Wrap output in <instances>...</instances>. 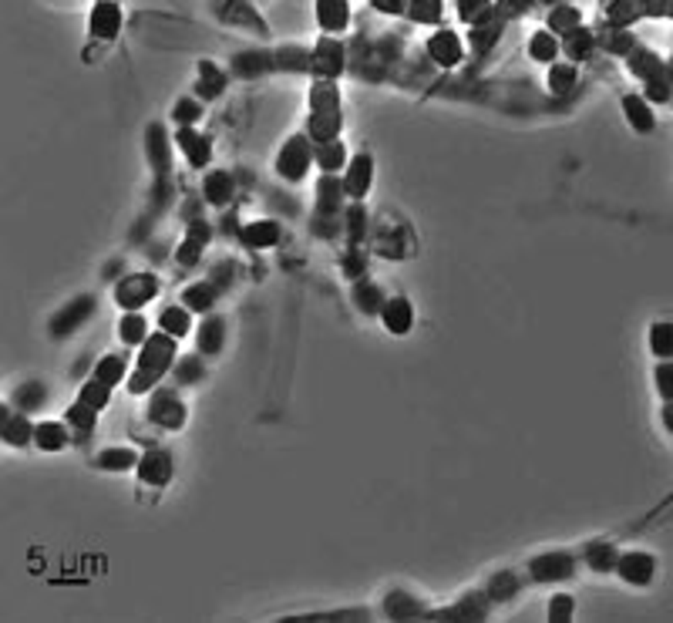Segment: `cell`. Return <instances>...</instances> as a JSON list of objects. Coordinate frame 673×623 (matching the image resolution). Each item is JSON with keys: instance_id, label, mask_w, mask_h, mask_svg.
I'll use <instances>...</instances> for the list:
<instances>
[{"instance_id": "ffe728a7", "label": "cell", "mask_w": 673, "mask_h": 623, "mask_svg": "<svg viewBox=\"0 0 673 623\" xmlns=\"http://www.w3.org/2000/svg\"><path fill=\"white\" fill-rule=\"evenodd\" d=\"M34 438H38V445H41L44 451H54V448L65 445V428L54 424V422H44L41 428H34Z\"/></svg>"}, {"instance_id": "f35d334b", "label": "cell", "mask_w": 673, "mask_h": 623, "mask_svg": "<svg viewBox=\"0 0 673 623\" xmlns=\"http://www.w3.org/2000/svg\"><path fill=\"white\" fill-rule=\"evenodd\" d=\"M569 613H572V600L569 597H556L552 606H549V620H569Z\"/></svg>"}, {"instance_id": "8fae6325", "label": "cell", "mask_w": 673, "mask_h": 623, "mask_svg": "<svg viewBox=\"0 0 673 623\" xmlns=\"http://www.w3.org/2000/svg\"><path fill=\"white\" fill-rule=\"evenodd\" d=\"M280 240V229L276 223H253L242 229V243L253 246V249H263V246H273Z\"/></svg>"}, {"instance_id": "7a4b0ae2", "label": "cell", "mask_w": 673, "mask_h": 623, "mask_svg": "<svg viewBox=\"0 0 673 623\" xmlns=\"http://www.w3.org/2000/svg\"><path fill=\"white\" fill-rule=\"evenodd\" d=\"M155 297V276L149 273H138V276H128L122 287H118V304L122 307H142V304H149Z\"/></svg>"}, {"instance_id": "681fc988", "label": "cell", "mask_w": 673, "mask_h": 623, "mask_svg": "<svg viewBox=\"0 0 673 623\" xmlns=\"http://www.w3.org/2000/svg\"><path fill=\"white\" fill-rule=\"evenodd\" d=\"M667 422H670V424H673V408H670V411H667Z\"/></svg>"}, {"instance_id": "4316f807", "label": "cell", "mask_w": 673, "mask_h": 623, "mask_svg": "<svg viewBox=\"0 0 673 623\" xmlns=\"http://www.w3.org/2000/svg\"><path fill=\"white\" fill-rule=\"evenodd\" d=\"M27 435H31V424L24 422V418H3V438L10 445H24Z\"/></svg>"}, {"instance_id": "e0dca14e", "label": "cell", "mask_w": 673, "mask_h": 623, "mask_svg": "<svg viewBox=\"0 0 673 623\" xmlns=\"http://www.w3.org/2000/svg\"><path fill=\"white\" fill-rule=\"evenodd\" d=\"M219 347H222V320H206L202 324V331H199V351L202 354H216Z\"/></svg>"}, {"instance_id": "ba28073f", "label": "cell", "mask_w": 673, "mask_h": 623, "mask_svg": "<svg viewBox=\"0 0 673 623\" xmlns=\"http://www.w3.org/2000/svg\"><path fill=\"white\" fill-rule=\"evenodd\" d=\"M370 185V158L367 156H357L350 162V172H347V182H344V192L354 196V199H360L364 192H367Z\"/></svg>"}, {"instance_id": "83f0119b", "label": "cell", "mask_w": 673, "mask_h": 623, "mask_svg": "<svg viewBox=\"0 0 673 623\" xmlns=\"http://www.w3.org/2000/svg\"><path fill=\"white\" fill-rule=\"evenodd\" d=\"M145 337V320L138 317V313H128L125 320H122V340L125 344H138Z\"/></svg>"}, {"instance_id": "7402d4cb", "label": "cell", "mask_w": 673, "mask_h": 623, "mask_svg": "<svg viewBox=\"0 0 673 623\" xmlns=\"http://www.w3.org/2000/svg\"><path fill=\"white\" fill-rule=\"evenodd\" d=\"M213 297H216V287H213V283L189 287L185 290V307H189V310H209V307H213Z\"/></svg>"}, {"instance_id": "277c9868", "label": "cell", "mask_w": 673, "mask_h": 623, "mask_svg": "<svg viewBox=\"0 0 673 623\" xmlns=\"http://www.w3.org/2000/svg\"><path fill=\"white\" fill-rule=\"evenodd\" d=\"M91 310H94V300H91V297H78L74 304H67L65 310H61V313H58V317H54V324H51V331H54V334H58V337L71 334V331H74V327H78L81 320H88V313H91Z\"/></svg>"}, {"instance_id": "1f68e13d", "label": "cell", "mask_w": 673, "mask_h": 623, "mask_svg": "<svg viewBox=\"0 0 673 623\" xmlns=\"http://www.w3.org/2000/svg\"><path fill=\"white\" fill-rule=\"evenodd\" d=\"M626 112H630V118H633V125H636V128H650V125H653L650 112L643 108V101H640V98H626Z\"/></svg>"}, {"instance_id": "f1b7e54d", "label": "cell", "mask_w": 673, "mask_h": 623, "mask_svg": "<svg viewBox=\"0 0 673 623\" xmlns=\"http://www.w3.org/2000/svg\"><path fill=\"white\" fill-rule=\"evenodd\" d=\"M101 468H131L135 465V451H125V448H115V451H105L98 458Z\"/></svg>"}, {"instance_id": "8992f818", "label": "cell", "mask_w": 673, "mask_h": 623, "mask_svg": "<svg viewBox=\"0 0 673 623\" xmlns=\"http://www.w3.org/2000/svg\"><path fill=\"white\" fill-rule=\"evenodd\" d=\"M152 422L155 424H162V428H178L182 424V418H185V411H182V404L175 398H169V394H155L152 401Z\"/></svg>"}, {"instance_id": "e575fe53", "label": "cell", "mask_w": 673, "mask_h": 623, "mask_svg": "<svg viewBox=\"0 0 673 623\" xmlns=\"http://www.w3.org/2000/svg\"><path fill=\"white\" fill-rule=\"evenodd\" d=\"M340 162H344V149H340L337 142H326L324 149H320V165H324V169H337Z\"/></svg>"}, {"instance_id": "30bf717a", "label": "cell", "mask_w": 673, "mask_h": 623, "mask_svg": "<svg viewBox=\"0 0 673 623\" xmlns=\"http://www.w3.org/2000/svg\"><path fill=\"white\" fill-rule=\"evenodd\" d=\"M384 324H388V331L391 334H408L411 331V307H408V300H391L388 307H384Z\"/></svg>"}, {"instance_id": "7bdbcfd3", "label": "cell", "mask_w": 673, "mask_h": 623, "mask_svg": "<svg viewBox=\"0 0 673 623\" xmlns=\"http://www.w3.org/2000/svg\"><path fill=\"white\" fill-rule=\"evenodd\" d=\"M178 381H185V384H189V381H199V360L196 357L178 364Z\"/></svg>"}, {"instance_id": "ee69618b", "label": "cell", "mask_w": 673, "mask_h": 623, "mask_svg": "<svg viewBox=\"0 0 673 623\" xmlns=\"http://www.w3.org/2000/svg\"><path fill=\"white\" fill-rule=\"evenodd\" d=\"M481 10H485V0H461V14H465L468 21H475Z\"/></svg>"}, {"instance_id": "7dc6e473", "label": "cell", "mask_w": 673, "mask_h": 623, "mask_svg": "<svg viewBox=\"0 0 673 623\" xmlns=\"http://www.w3.org/2000/svg\"><path fill=\"white\" fill-rule=\"evenodd\" d=\"M263 65H266V58H239L236 61L239 71H256V67H263Z\"/></svg>"}, {"instance_id": "d590c367", "label": "cell", "mask_w": 673, "mask_h": 623, "mask_svg": "<svg viewBox=\"0 0 673 623\" xmlns=\"http://www.w3.org/2000/svg\"><path fill=\"white\" fill-rule=\"evenodd\" d=\"M653 351L656 354H673V327H656L653 331Z\"/></svg>"}, {"instance_id": "f546056e", "label": "cell", "mask_w": 673, "mask_h": 623, "mask_svg": "<svg viewBox=\"0 0 673 623\" xmlns=\"http://www.w3.org/2000/svg\"><path fill=\"white\" fill-rule=\"evenodd\" d=\"M357 304H360V310L377 313V307H381V290L370 287V283H360L357 287Z\"/></svg>"}, {"instance_id": "d6986e66", "label": "cell", "mask_w": 673, "mask_h": 623, "mask_svg": "<svg viewBox=\"0 0 673 623\" xmlns=\"http://www.w3.org/2000/svg\"><path fill=\"white\" fill-rule=\"evenodd\" d=\"M178 145L189 152V158H192V165H206V158H209V145L199 138L196 132H189V128H182L178 132Z\"/></svg>"}, {"instance_id": "d6a6232c", "label": "cell", "mask_w": 673, "mask_h": 623, "mask_svg": "<svg viewBox=\"0 0 673 623\" xmlns=\"http://www.w3.org/2000/svg\"><path fill=\"white\" fill-rule=\"evenodd\" d=\"M529 47H532V58H535V61H549V58L556 54V44H552V38H549V34H535Z\"/></svg>"}, {"instance_id": "d4e9b609", "label": "cell", "mask_w": 673, "mask_h": 623, "mask_svg": "<svg viewBox=\"0 0 673 623\" xmlns=\"http://www.w3.org/2000/svg\"><path fill=\"white\" fill-rule=\"evenodd\" d=\"M44 398H47V394H44L41 384H27V388L17 391V398H14V401H17V408H21V411H38V408L44 404Z\"/></svg>"}, {"instance_id": "603a6c76", "label": "cell", "mask_w": 673, "mask_h": 623, "mask_svg": "<svg viewBox=\"0 0 673 623\" xmlns=\"http://www.w3.org/2000/svg\"><path fill=\"white\" fill-rule=\"evenodd\" d=\"M122 374H125V360H122V357H105V360H98V367H94V378L105 381V384L122 381Z\"/></svg>"}, {"instance_id": "60d3db41", "label": "cell", "mask_w": 673, "mask_h": 623, "mask_svg": "<svg viewBox=\"0 0 673 623\" xmlns=\"http://www.w3.org/2000/svg\"><path fill=\"white\" fill-rule=\"evenodd\" d=\"M388 613H421V606L417 603H411V600H404L401 603V597H391V603H388Z\"/></svg>"}, {"instance_id": "4dcf8cb0", "label": "cell", "mask_w": 673, "mask_h": 623, "mask_svg": "<svg viewBox=\"0 0 673 623\" xmlns=\"http://www.w3.org/2000/svg\"><path fill=\"white\" fill-rule=\"evenodd\" d=\"M94 411L98 408H91V404H85V401H78V408H71V424H78V428H85V431H91L94 428Z\"/></svg>"}, {"instance_id": "74e56055", "label": "cell", "mask_w": 673, "mask_h": 623, "mask_svg": "<svg viewBox=\"0 0 673 623\" xmlns=\"http://www.w3.org/2000/svg\"><path fill=\"white\" fill-rule=\"evenodd\" d=\"M202 91L206 94H216V91H222V74L219 71H213V65H202Z\"/></svg>"}, {"instance_id": "5bb4252c", "label": "cell", "mask_w": 673, "mask_h": 623, "mask_svg": "<svg viewBox=\"0 0 673 623\" xmlns=\"http://www.w3.org/2000/svg\"><path fill=\"white\" fill-rule=\"evenodd\" d=\"M229 196H233V178L226 176V172L206 176V199L222 206V202H229Z\"/></svg>"}, {"instance_id": "44dd1931", "label": "cell", "mask_w": 673, "mask_h": 623, "mask_svg": "<svg viewBox=\"0 0 673 623\" xmlns=\"http://www.w3.org/2000/svg\"><path fill=\"white\" fill-rule=\"evenodd\" d=\"M189 310H182V307H172V310H165L162 313V331L165 334H172V337H182V334H189Z\"/></svg>"}, {"instance_id": "cb8c5ba5", "label": "cell", "mask_w": 673, "mask_h": 623, "mask_svg": "<svg viewBox=\"0 0 673 623\" xmlns=\"http://www.w3.org/2000/svg\"><path fill=\"white\" fill-rule=\"evenodd\" d=\"M108 394H111V384H105V381H91V384H85V391H81V401L85 404H91V408H105L108 404Z\"/></svg>"}, {"instance_id": "b9f144b4", "label": "cell", "mask_w": 673, "mask_h": 623, "mask_svg": "<svg viewBox=\"0 0 673 623\" xmlns=\"http://www.w3.org/2000/svg\"><path fill=\"white\" fill-rule=\"evenodd\" d=\"M175 118H178V122H196V118H199V105H196V101H178Z\"/></svg>"}, {"instance_id": "2e32d148", "label": "cell", "mask_w": 673, "mask_h": 623, "mask_svg": "<svg viewBox=\"0 0 673 623\" xmlns=\"http://www.w3.org/2000/svg\"><path fill=\"white\" fill-rule=\"evenodd\" d=\"M620 573L626 579H633V583H647L653 573V563H650V556H626V559H620Z\"/></svg>"}, {"instance_id": "ac0fdd59", "label": "cell", "mask_w": 673, "mask_h": 623, "mask_svg": "<svg viewBox=\"0 0 673 623\" xmlns=\"http://www.w3.org/2000/svg\"><path fill=\"white\" fill-rule=\"evenodd\" d=\"M206 236H209V229L202 223L192 226V236L185 240V246L178 249V263H196L199 253H202V246H206Z\"/></svg>"}, {"instance_id": "c3c4849f", "label": "cell", "mask_w": 673, "mask_h": 623, "mask_svg": "<svg viewBox=\"0 0 673 623\" xmlns=\"http://www.w3.org/2000/svg\"><path fill=\"white\" fill-rule=\"evenodd\" d=\"M381 10H404V0H374Z\"/></svg>"}, {"instance_id": "836d02e7", "label": "cell", "mask_w": 673, "mask_h": 623, "mask_svg": "<svg viewBox=\"0 0 673 623\" xmlns=\"http://www.w3.org/2000/svg\"><path fill=\"white\" fill-rule=\"evenodd\" d=\"M317 189H320V209H324V206H326V209H333L337 199H340V185H337L333 178H320V185H317Z\"/></svg>"}, {"instance_id": "ab89813d", "label": "cell", "mask_w": 673, "mask_h": 623, "mask_svg": "<svg viewBox=\"0 0 673 623\" xmlns=\"http://www.w3.org/2000/svg\"><path fill=\"white\" fill-rule=\"evenodd\" d=\"M572 85V67H556L552 71V91H569Z\"/></svg>"}, {"instance_id": "8d00e7d4", "label": "cell", "mask_w": 673, "mask_h": 623, "mask_svg": "<svg viewBox=\"0 0 673 623\" xmlns=\"http://www.w3.org/2000/svg\"><path fill=\"white\" fill-rule=\"evenodd\" d=\"M438 14H441L438 0H414V17L417 21H438Z\"/></svg>"}, {"instance_id": "5b68a950", "label": "cell", "mask_w": 673, "mask_h": 623, "mask_svg": "<svg viewBox=\"0 0 673 623\" xmlns=\"http://www.w3.org/2000/svg\"><path fill=\"white\" fill-rule=\"evenodd\" d=\"M138 475H142V482H149V485H165V482H169V475H172V462H169V455H165V451H152V455H145V458L138 462Z\"/></svg>"}, {"instance_id": "484cf974", "label": "cell", "mask_w": 673, "mask_h": 623, "mask_svg": "<svg viewBox=\"0 0 673 623\" xmlns=\"http://www.w3.org/2000/svg\"><path fill=\"white\" fill-rule=\"evenodd\" d=\"M317 61L324 67L326 74H337L340 71V47L333 44V41H324V44L317 47Z\"/></svg>"}, {"instance_id": "bcb514c9", "label": "cell", "mask_w": 673, "mask_h": 623, "mask_svg": "<svg viewBox=\"0 0 673 623\" xmlns=\"http://www.w3.org/2000/svg\"><path fill=\"white\" fill-rule=\"evenodd\" d=\"M350 233H354V240H360V229H364V213H360V209H354V213H350Z\"/></svg>"}, {"instance_id": "f6af8a7d", "label": "cell", "mask_w": 673, "mask_h": 623, "mask_svg": "<svg viewBox=\"0 0 673 623\" xmlns=\"http://www.w3.org/2000/svg\"><path fill=\"white\" fill-rule=\"evenodd\" d=\"M660 388H663V394L667 398H673V367L667 364V367H660Z\"/></svg>"}, {"instance_id": "7c38bea8", "label": "cell", "mask_w": 673, "mask_h": 623, "mask_svg": "<svg viewBox=\"0 0 673 623\" xmlns=\"http://www.w3.org/2000/svg\"><path fill=\"white\" fill-rule=\"evenodd\" d=\"M431 54H435L441 65H455L458 58H461V44H458V38L451 31H441L435 41H431Z\"/></svg>"}, {"instance_id": "9c48e42d", "label": "cell", "mask_w": 673, "mask_h": 623, "mask_svg": "<svg viewBox=\"0 0 673 623\" xmlns=\"http://www.w3.org/2000/svg\"><path fill=\"white\" fill-rule=\"evenodd\" d=\"M91 27H94V34H98V38H115V34H118V27H122V14H118V7H115V3H98V7H94V14H91Z\"/></svg>"}, {"instance_id": "3957f363", "label": "cell", "mask_w": 673, "mask_h": 623, "mask_svg": "<svg viewBox=\"0 0 673 623\" xmlns=\"http://www.w3.org/2000/svg\"><path fill=\"white\" fill-rule=\"evenodd\" d=\"M306 165H310V152H306V142L304 138H293V142H286V149H283L280 156V176L286 178H304Z\"/></svg>"}, {"instance_id": "52a82bcc", "label": "cell", "mask_w": 673, "mask_h": 623, "mask_svg": "<svg viewBox=\"0 0 673 623\" xmlns=\"http://www.w3.org/2000/svg\"><path fill=\"white\" fill-rule=\"evenodd\" d=\"M572 573V559L563 556V553H552V556H542L532 563V576L535 579H563Z\"/></svg>"}, {"instance_id": "6da1fadb", "label": "cell", "mask_w": 673, "mask_h": 623, "mask_svg": "<svg viewBox=\"0 0 673 623\" xmlns=\"http://www.w3.org/2000/svg\"><path fill=\"white\" fill-rule=\"evenodd\" d=\"M175 357V344L169 334H155L145 340V351L138 357V367H145V371H152V374H162L169 364H172Z\"/></svg>"}, {"instance_id": "4fadbf2b", "label": "cell", "mask_w": 673, "mask_h": 623, "mask_svg": "<svg viewBox=\"0 0 673 623\" xmlns=\"http://www.w3.org/2000/svg\"><path fill=\"white\" fill-rule=\"evenodd\" d=\"M317 14H320L324 27L340 31L344 21H347V3H344V0H320V3H317Z\"/></svg>"}, {"instance_id": "9a60e30c", "label": "cell", "mask_w": 673, "mask_h": 623, "mask_svg": "<svg viewBox=\"0 0 673 623\" xmlns=\"http://www.w3.org/2000/svg\"><path fill=\"white\" fill-rule=\"evenodd\" d=\"M149 156H152L155 172L158 176H169V149H165L162 128H149Z\"/></svg>"}]
</instances>
